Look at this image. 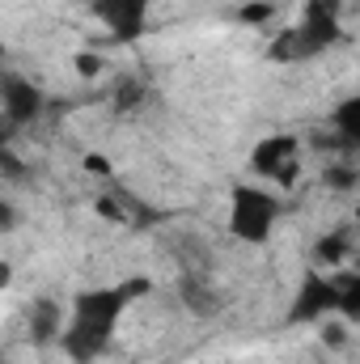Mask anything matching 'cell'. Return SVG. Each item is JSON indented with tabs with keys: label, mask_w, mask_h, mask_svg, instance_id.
Instances as JSON below:
<instances>
[{
	"label": "cell",
	"mask_w": 360,
	"mask_h": 364,
	"mask_svg": "<svg viewBox=\"0 0 360 364\" xmlns=\"http://www.w3.org/2000/svg\"><path fill=\"white\" fill-rule=\"evenodd\" d=\"M149 292H153V279L149 275H127L119 284L81 288L73 296V305H68V326H64L60 352L73 364H97L115 348V335H119L127 309L136 301H144Z\"/></svg>",
	"instance_id": "cell-1"
},
{
	"label": "cell",
	"mask_w": 360,
	"mask_h": 364,
	"mask_svg": "<svg viewBox=\"0 0 360 364\" xmlns=\"http://www.w3.org/2000/svg\"><path fill=\"white\" fill-rule=\"evenodd\" d=\"M47 110V93L38 81L21 77V73H4L0 77V114H4V140H13L21 127L38 123V114Z\"/></svg>",
	"instance_id": "cell-6"
},
{
	"label": "cell",
	"mask_w": 360,
	"mask_h": 364,
	"mask_svg": "<svg viewBox=\"0 0 360 364\" xmlns=\"http://www.w3.org/2000/svg\"><path fill=\"white\" fill-rule=\"evenodd\" d=\"M331 132L339 136V144L348 149H360V93L344 97L331 106Z\"/></svg>",
	"instance_id": "cell-11"
},
{
	"label": "cell",
	"mask_w": 360,
	"mask_h": 364,
	"mask_svg": "<svg viewBox=\"0 0 360 364\" xmlns=\"http://www.w3.org/2000/svg\"><path fill=\"white\" fill-rule=\"evenodd\" d=\"M250 170L263 182H275V186H297L301 178V140L288 136V132H271L263 136L255 149H250Z\"/></svg>",
	"instance_id": "cell-5"
},
{
	"label": "cell",
	"mask_w": 360,
	"mask_h": 364,
	"mask_svg": "<svg viewBox=\"0 0 360 364\" xmlns=\"http://www.w3.org/2000/svg\"><path fill=\"white\" fill-rule=\"evenodd\" d=\"M97 216H106V220H123V212H119L115 199H97Z\"/></svg>",
	"instance_id": "cell-19"
},
{
	"label": "cell",
	"mask_w": 360,
	"mask_h": 364,
	"mask_svg": "<svg viewBox=\"0 0 360 364\" xmlns=\"http://www.w3.org/2000/svg\"><path fill=\"white\" fill-rule=\"evenodd\" d=\"M327 318H339V288L331 272H305L292 301H288V326H322Z\"/></svg>",
	"instance_id": "cell-4"
},
{
	"label": "cell",
	"mask_w": 360,
	"mask_h": 364,
	"mask_svg": "<svg viewBox=\"0 0 360 364\" xmlns=\"http://www.w3.org/2000/svg\"><path fill=\"white\" fill-rule=\"evenodd\" d=\"M64 326H68V309H64L55 296H34V301H30L26 335H30V343H34V348H60Z\"/></svg>",
	"instance_id": "cell-8"
},
{
	"label": "cell",
	"mask_w": 360,
	"mask_h": 364,
	"mask_svg": "<svg viewBox=\"0 0 360 364\" xmlns=\"http://www.w3.org/2000/svg\"><path fill=\"white\" fill-rule=\"evenodd\" d=\"M157 0H90L93 21L110 34V43H140L149 34V17H153Z\"/></svg>",
	"instance_id": "cell-7"
},
{
	"label": "cell",
	"mask_w": 360,
	"mask_h": 364,
	"mask_svg": "<svg viewBox=\"0 0 360 364\" xmlns=\"http://www.w3.org/2000/svg\"><path fill=\"white\" fill-rule=\"evenodd\" d=\"M85 170L106 178V174H110V161H106V157H97V153H90V157H85Z\"/></svg>",
	"instance_id": "cell-18"
},
{
	"label": "cell",
	"mask_w": 360,
	"mask_h": 364,
	"mask_svg": "<svg viewBox=\"0 0 360 364\" xmlns=\"http://www.w3.org/2000/svg\"><path fill=\"white\" fill-rule=\"evenodd\" d=\"M348 43L344 30V0H305L297 21L284 26L268 47L271 64H309Z\"/></svg>",
	"instance_id": "cell-2"
},
{
	"label": "cell",
	"mask_w": 360,
	"mask_h": 364,
	"mask_svg": "<svg viewBox=\"0 0 360 364\" xmlns=\"http://www.w3.org/2000/svg\"><path fill=\"white\" fill-rule=\"evenodd\" d=\"M284 216V199L268 191V186H255V182H233L229 191V212H225V229L233 242L242 246H268L275 225Z\"/></svg>",
	"instance_id": "cell-3"
},
{
	"label": "cell",
	"mask_w": 360,
	"mask_h": 364,
	"mask_svg": "<svg viewBox=\"0 0 360 364\" xmlns=\"http://www.w3.org/2000/svg\"><path fill=\"white\" fill-rule=\"evenodd\" d=\"M331 275H335V288H339V318L360 326V272L339 267V272H331Z\"/></svg>",
	"instance_id": "cell-12"
},
{
	"label": "cell",
	"mask_w": 360,
	"mask_h": 364,
	"mask_svg": "<svg viewBox=\"0 0 360 364\" xmlns=\"http://www.w3.org/2000/svg\"><path fill=\"white\" fill-rule=\"evenodd\" d=\"M352 255V229H331L314 242V267L318 272H339Z\"/></svg>",
	"instance_id": "cell-10"
},
{
	"label": "cell",
	"mask_w": 360,
	"mask_h": 364,
	"mask_svg": "<svg viewBox=\"0 0 360 364\" xmlns=\"http://www.w3.org/2000/svg\"><path fill=\"white\" fill-rule=\"evenodd\" d=\"M179 301H182V309L191 314V318H216L221 309H225V292L208 279L203 272H186L179 279Z\"/></svg>",
	"instance_id": "cell-9"
},
{
	"label": "cell",
	"mask_w": 360,
	"mask_h": 364,
	"mask_svg": "<svg viewBox=\"0 0 360 364\" xmlns=\"http://www.w3.org/2000/svg\"><path fill=\"white\" fill-rule=\"evenodd\" d=\"M327 182H331L335 191H352V186H356V170H352V166H331V170H327Z\"/></svg>",
	"instance_id": "cell-16"
},
{
	"label": "cell",
	"mask_w": 360,
	"mask_h": 364,
	"mask_svg": "<svg viewBox=\"0 0 360 364\" xmlns=\"http://www.w3.org/2000/svg\"><path fill=\"white\" fill-rule=\"evenodd\" d=\"M73 64H77V73H81V77H102V68H106V60H102V55H77V60H73Z\"/></svg>",
	"instance_id": "cell-17"
},
{
	"label": "cell",
	"mask_w": 360,
	"mask_h": 364,
	"mask_svg": "<svg viewBox=\"0 0 360 364\" xmlns=\"http://www.w3.org/2000/svg\"><path fill=\"white\" fill-rule=\"evenodd\" d=\"M348 331H352V322L327 318V322H322V343H327V348H344V343H348Z\"/></svg>",
	"instance_id": "cell-14"
},
{
	"label": "cell",
	"mask_w": 360,
	"mask_h": 364,
	"mask_svg": "<svg viewBox=\"0 0 360 364\" xmlns=\"http://www.w3.org/2000/svg\"><path fill=\"white\" fill-rule=\"evenodd\" d=\"M140 102H144V85H140V81H123V85H119V97H115L119 110H132V106H140Z\"/></svg>",
	"instance_id": "cell-15"
},
{
	"label": "cell",
	"mask_w": 360,
	"mask_h": 364,
	"mask_svg": "<svg viewBox=\"0 0 360 364\" xmlns=\"http://www.w3.org/2000/svg\"><path fill=\"white\" fill-rule=\"evenodd\" d=\"M233 17H238V26H268L275 17V4L271 0H246L233 9Z\"/></svg>",
	"instance_id": "cell-13"
}]
</instances>
